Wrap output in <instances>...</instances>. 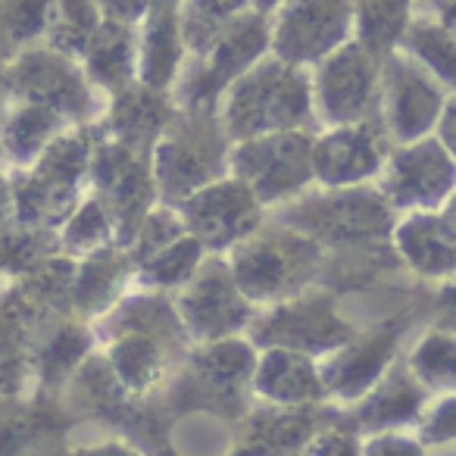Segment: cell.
I'll return each mask as SVG.
<instances>
[{
    "mask_svg": "<svg viewBox=\"0 0 456 456\" xmlns=\"http://www.w3.org/2000/svg\"><path fill=\"white\" fill-rule=\"evenodd\" d=\"M397 51H403L406 57L416 60L422 69H428L437 82L453 91L456 41H453V22H450V4L441 10L431 7V13L412 10L410 26H406Z\"/></svg>",
    "mask_w": 456,
    "mask_h": 456,
    "instance_id": "20",
    "label": "cell"
},
{
    "mask_svg": "<svg viewBox=\"0 0 456 456\" xmlns=\"http://www.w3.org/2000/svg\"><path fill=\"white\" fill-rule=\"evenodd\" d=\"M394 244L400 256L422 275H450L453 269V222L447 209L410 213L394 225Z\"/></svg>",
    "mask_w": 456,
    "mask_h": 456,
    "instance_id": "19",
    "label": "cell"
},
{
    "mask_svg": "<svg viewBox=\"0 0 456 456\" xmlns=\"http://www.w3.org/2000/svg\"><path fill=\"white\" fill-rule=\"evenodd\" d=\"M51 244L57 241V232H47V228L22 225V222H7L0 228V266L4 269H32L41 256H47Z\"/></svg>",
    "mask_w": 456,
    "mask_h": 456,
    "instance_id": "29",
    "label": "cell"
},
{
    "mask_svg": "<svg viewBox=\"0 0 456 456\" xmlns=\"http://www.w3.org/2000/svg\"><path fill=\"white\" fill-rule=\"evenodd\" d=\"M78 66H82L85 78L94 85V91H103L107 97L138 82V38H134V28L103 20L85 45Z\"/></svg>",
    "mask_w": 456,
    "mask_h": 456,
    "instance_id": "18",
    "label": "cell"
},
{
    "mask_svg": "<svg viewBox=\"0 0 456 456\" xmlns=\"http://www.w3.org/2000/svg\"><path fill=\"white\" fill-rule=\"evenodd\" d=\"M453 91L441 85L428 69L410 60L403 51H387L379 63V116L387 141L410 144L435 132V122Z\"/></svg>",
    "mask_w": 456,
    "mask_h": 456,
    "instance_id": "8",
    "label": "cell"
},
{
    "mask_svg": "<svg viewBox=\"0 0 456 456\" xmlns=\"http://www.w3.org/2000/svg\"><path fill=\"white\" fill-rule=\"evenodd\" d=\"M387 157V134L379 116L344 126H325L313 134V182L322 188H356L375 178Z\"/></svg>",
    "mask_w": 456,
    "mask_h": 456,
    "instance_id": "14",
    "label": "cell"
},
{
    "mask_svg": "<svg viewBox=\"0 0 456 456\" xmlns=\"http://www.w3.org/2000/svg\"><path fill=\"white\" fill-rule=\"evenodd\" d=\"M281 4H285V0H250V10H256V13H263V16H273Z\"/></svg>",
    "mask_w": 456,
    "mask_h": 456,
    "instance_id": "33",
    "label": "cell"
},
{
    "mask_svg": "<svg viewBox=\"0 0 456 456\" xmlns=\"http://www.w3.org/2000/svg\"><path fill=\"white\" fill-rule=\"evenodd\" d=\"M101 22L103 20L97 13L94 0H51L41 45L78 60Z\"/></svg>",
    "mask_w": 456,
    "mask_h": 456,
    "instance_id": "23",
    "label": "cell"
},
{
    "mask_svg": "<svg viewBox=\"0 0 456 456\" xmlns=\"http://www.w3.org/2000/svg\"><path fill=\"white\" fill-rule=\"evenodd\" d=\"M313 132L291 128L228 147V175L238 178L263 207L300 197L313 184Z\"/></svg>",
    "mask_w": 456,
    "mask_h": 456,
    "instance_id": "5",
    "label": "cell"
},
{
    "mask_svg": "<svg viewBox=\"0 0 456 456\" xmlns=\"http://www.w3.org/2000/svg\"><path fill=\"white\" fill-rule=\"evenodd\" d=\"M391 213L381 191L356 184V188H325L316 197L300 194L285 207V228L310 238L313 244H360L381 238L391 228Z\"/></svg>",
    "mask_w": 456,
    "mask_h": 456,
    "instance_id": "7",
    "label": "cell"
},
{
    "mask_svg": "<svg viewBox=\"0 0 456 456\" xmlns=\"http://www.w3.org/2000/svg\"><path fill=\"white\" fill-rule=\"evenodd\" d=\"M379 63L356 38L331 51L310 69L313 116L322 126H344L375 116L379 107Z\"/></svg>",
    "mask_w": 456,
    "mask_h": 456,
    "instance_id": "11",
    "label": "cell"
},
{
    "mask_svg": "<svg viewBox=\"0 0 456 456\" xmlns=\"http://www.w3.org/2000/svg\"><path fill=\"white\" fill-rule=\"evenodd\" d=\"M207 250L194 241L191 235H178L175 241H169L166 248H159L153 256H147L144 263H138L141 281L157 288H182L191 275L197 273V266L203 263Z\"/></svg>",
    "mask_w": 456,
    "mask_h": 456,
    "instance_id": "27",
    "label": "cell"
},
{
    "mask_svg": "<svg viewBox=\"0 0 456 456\" xmlns=\"http://www.w3.org/2000/svg\"><path fill=\"white\" fill-rule=\"evenodd\" d=\"M47 4L51 0H0V60L4 63L45 38Z\"/></svg>",
    "mask_w": 456,
    "mask_h": 456,
    "instance_id": "26",
    "label": "cell"
},
{
    "mask_svg": "<svg viewBox=\"0 0 456 456\" xmlns=\"http://www.w3.org/2000/svg\"><path fill=\"white\" fill-rule=\"evenodd\" d=\"M163 4H182V0H163Z\"/></svg>",
    "mask_w": 456,
    "mask_h": 456,
    "instance_id": "35",
    "label": "cell"
},
{
    "mask_svg": "<svg viewBox=\"0 0 456 456\" xmlns=\"http://www.w3.org/2000/svg\"><path fill=\"white\" fill-rule=\"evenodd\" d=\"M63 128H69L57 113L38 107V103H22L16 101L10 113L0 122V151L7 157V163L16 166H32L41 157L47 144L57 138Z\"/></svg>",
    "mask_w": 456,
    "mask_h": 456,
    "instance_id": "21",
    "label": "cell"
},
{
    "mask_svg": "<svg viewBox=\"0 0 456 456\" xmlns=\"http://www.w3.org/2000/svg\"><path fill=\"white\" fill-rule=\"evenodd\" d=\"M134 38H138V82L144 88L169 94L184 60H188L182 22H178V4L153 0L147 16L134 26Z\"/></svg>",
    "mask_w": 456,
    "mask_h": 456,
    "instance_id": "17",
    "label": "cell"
},
{
    "mask_svg": "<svg viewBox=\"0 0 456 456\" xmlns=\"http://www.w3.org/2000/svg\"><path fill=\"white\" fill-rule=\"evenodd\" d=\"M244 10H250V0H182L178 4V22H182L188 57L207 51L209 41Z\"/></svg>",
    "mask_w": 456,
    "mask_h": 456,
    "instance_id": "25",
    "label": "cell"
},
{
    "mask_svg": "<svg viewBox=\"0 0 456 456\" xmlns=\"http://www.w3.org/2000/svg\"><path fill=\"white\" fill-rule=\"evenodd\" d=\"M225 266L248 300L291 297L310 281L313 269L319 266V244L285 225L273 232L256 228L254 235L232 248Z\"/></svg>",
    "mask_w": 456,
    "mask_h": 456,
    "instance_id": "4",
    "label": "cell"
},
{
    "mask_svg": "<svg viewBox=\"0 0 456 456\" xmlns=\"http://www.w3.org/2000/svg\"><path fill=\"white\" fill-rule=\"evenodd\" d=\"M175 113V103L163 91L144 88L141 82H132L128 88L116 91L103 103V119L97 122L107 138L119 141V144L141 151L151 157L153 141L166 128V122Z\"/></svg>",
    "mask_w": 456,
    "mask_h": 456,
    "instance_id": "16",
    "label": "cell"
},
{
    "mask_svg": "<svg viewBox=\"0 0 456 456\" xmlns=\"http://www.w3.org/2000/svg\"><path fill=\"white\" fill-rule=\"evenodd\" d=\"M269 53V16L244 10L228 22L207 51L184 60L169 97L175 110H216L222 91Z\"/></svg>",
    "mask_w": 456,
    "mask_h": 456,
    "instance_id": "3",
    "label": "cell"
},
{
    "mask_svg": "<svg viewBox=\"0 0 456 456\" xmlns=\"http://www.w3.org/2000/svg\"><path fill=\"white\" fill-rule=\"evenodd\" d=\"M178 313L197 338H225L250 316V300L238 291L225 260H203L182 285Z\"/></svg>",
    "mask_w": 456,
    "mask_h": 456,
    "instance_id": "15",
    "label": "cell"
},
{
    "mask_svg": "<svg viewBox=\"0 0 456 456\" xmlns=\"http://www.w3.org/2000/svg\"><path fill=\"white\" fill-rule=\"evenodd\" d=\"M453 175V151L444 147L435 134H425L387 151L381 166V197L391 209L403 213L441 209L450 200Z\"/></svg>",
    "mask_w": 456,
    "mask_h": 456,
    "instance_id": "12",
    "label": "cell"
},
{
    "mask_svg": "<svg viewBox=\"0 0 456 456\" xmlns=\"http://www.w3.org/2000/svg\"><path fill=\"white\" fill-rule=\"evenodd\" d=\"M4 166H7V157H4V151H0V172H4Z\"/></svg>",
    "mask_w": 456,
    "mask_h": 456,
    "instance_id": "34",
    "label": "cell"
},
{
    "mask_svg": "<svg viewBox=\"0 0 456 456\" xmlns=\"http://www.w3.org/2000/svg\"><path fill=\"white\" fill-rule=\"evenodd\" d=\"M356 0H285L269 16V53L300 69L354 38Z\"/></svg>",
    "mask_w": 456,
    "mask_h": 456,
    "instance_id": "10",
    "label": "cell"
},
{
    "mask_svg": "<svg viewBox=\"0 0 456 456\" xmlns=\"http://www.w3.org/2000/svg\"><path fill=\"white\" fill-rule=\"evenodd\" d=\"M412 16V0H356L354 7V38L362 47L385 57L400 45Z\"/></svg>",
    "mask_w": 456,
    "mask_h": 456,
    "instance_id": "22",
    "label": "cell"
},
{
    "mask_svg": "<svg viewBox=\"0 0 456 456\" xmlns=\"http://www.w3.org/2000/svg\"><path fill=\"white\" fill-rule=\"evenodd\" d=\"M88 182L94 188L97 203L113 219L116 241L128 244L138 222L151 213L153 200H157L147 153L132 151V147L107 138L94 122V147H91Z\"/></svg>",
    "mask_w": 456,
    "mask_h": 456,
    "instance_id": "9",
    "label": "cell"
},
{
    "mask_svg": "<svg viewBox=\"0 0 456 456\" xmlns=\"http://www.w3.org/2000/svg\"><path fill=\"white\" fill-rule=\"evenodd\" d=\"M13 88H10V72H7V63L0 60V122H4V116L10 113V107H13Z\"/></svg>",
    "mask_w": 456,
    "mask_h": 456,
    "instance_id": "32",
    "label": "cell"
},
{
    "mask_svg": "<svg viewBox=\"0 0 456 456\" xmlns=\"http://www.w3.org/2000/svg\"><path fill=\"white\" fill-rule=\"evenodd\" d=\"M184 235L203 250H232L263 222V203L238 178L222 175L175 203Z\"/></svg>",
    "mask_w": 456,
    "mask_h": 456,
    "instance_id": "13",
    "label": "cell"
},
{
    "mask_svg": "<svg viewBox=\"0 0 456 456\" xmlns=\"http://www.w3.org/2000/svg\"><path fill=\"white\" fill-rule=\"evenodd\" d=\"M213 113L228 144L273 132L310 128V122L316 119L310 69L266 53L260 63H254L222 91Z\"/></svg>",
    "mask_w": 456,
    "mask_h": 456,
    "instance_id": "1",
    "label": "cell"
},
{
    "mask_svg": "<svg viewBox=\"0 0 456 456\" xmlns=\"http://www.w3.org/2000/svg\"><path fill=\"white\" fill-rule=\"evenodd\" d=\"M228 147L213 110H175L147 157L157 197L175 207L203 184L228 175Z\"/></svg>",
    "mask_w": 456,
    "mask_h": 456,
    "instance_id": "2",
    "label": "cell"
},
{
    "mask_svg": "<svg viewBox=\"0 0 456 456\" xmlns=\"http://www.w3.org/2000/svg\"><path fill=\"white\" fill-rule=\"evenodd\" d=\"M13 101L38 103L57 113L66 126H88L101 116V91L85 78L78 60L53 51L47 45H32L7 63Z\"/></svg>",
    "mask_w": 456,
    "mask_h": 456,
    "instance_id": "6",
    "label": "cell"
},
{
    "mask_svg": "<svg viewBox=\"0 0 456 456\" xmlns=\"http://www.w3.org/2000/svg\"><path fill=\"white\" fill-rule=\"evenodd\" d=\"M7 222H13V184L0 172V228L7 225Z\"/></svg>",
    "mask_w": 456,
    "mask_h": 456,
    "instance_id": "31",
    "label": "cell"
},
{
    "mask_svg": "<svg viewBox=\"0 0 456 456\" xmlns=\"http://www.w3.org/2000/svg\"><path fill=\"white\" fill-rule=\"evenodd\" d=\"M128 269H132V256H126L119 248H113V244L88 254L76 275V304L88 306L91 313L107 306L110 297L116 294V288L122 285Z\"/></svg>",
    "mask_w": 456,
    "mask_h": 456,
    "instance_id": "24",
    "label": "cell"
},
{
    "mask_svg": "<svg viewBox=\"0 0 456 456\" xmlns=\"http://www.w3.org/2000/svg\"><path fill=\"white\" fill-rule=\"evenodd\" d=\"M97 13L107 22H119V26H138L153 7V0H94Z\"/></svg>",
    "mask_w": 456,
    "mask_h": 456,
    "instance_id": "30",
    "label": "cell"
},
{
    "mask_svg": "<svg viewBox=\"0 0 456 456\" xmlns=\"http://www.w3.org/2000/svg\"><path fill=\"white\" fill-rule=\"evenodd\" d=\"M60 228H63L60 241H63L72 254H82V256L94 254V250H101V248H110V244L116 241L113 219H110L107 209L97 203V197H88V200L78 203V207L72 209V216Z\"/></svg>",
    "mask_w": 456,
    "mask_h": 456,
    "instance_id": "28",
    "label": "cell"
}]
</instances>
